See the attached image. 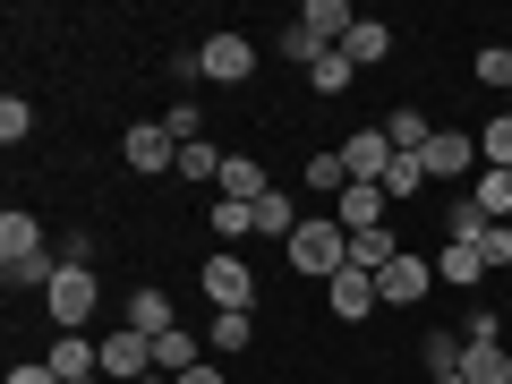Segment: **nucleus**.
Segmentation results:
<instances>
[{
  "label": "nucleus",
  "instance_id": "393cba45",
  "mask_svg": "<svg viewBox=\"0 0 512 384\" xmlns=\"http://www.w3.org/2000/svg\"><path fill=\"white\" fill-rule=\"evenodd\" d=\"M393 256H402V239H393V231H359V239H350V265H367V274H384Z\"/></svg>",
  "mask_w": 512,
  "mask_h": 384
},
{
  "label": "nucleus",
  "instance_id": "5701e85b",
  "mask_svg": "<svg viewBox=\"0 0 512 384\" xmlns=\"http://www.w3.org/2000/svg\"><path fill=\"white\" fill-rule=\"evenodd\" d=\"M478 163H487V171H512V111H504V103H495V120L478 128Z\"/></svg>",
  "mask_w": 512,
  "mask_h": 384
},
{
  "label": "nucleus",
  "instance_id": "b1692460",
  "mask_svg": "<svg viewBox=\"0 0 512 384\" xmlns=\"http://www.w3.org/2000/svg\"><path fill=\"white\" fill-rule=\"evenodd\" d=\"M419 188H427V154H393V171H384V197H393V205H410Z\"/></svg>",
  "mask_w": 512,
  "mask_h": 384
},
{
  "label": "nucleus",
  "instance_id": "0eeeda50",
  "mask_svg": "<svg viewBox=\"0 0 512 384\" xmlns=\"http://www.w3.org/2000/svg\"><path fill=\"white\" fill-rule=\"evenodd\" d=\"M120 163L154 180V171H180V146H171V128H163V120H137V128L120 137Z\"/></svg>",
  "mask_w": 512,
  "mask_h": 384
},
{
  "label": "nucleus",
  "instance_id": "7ed1b4c3",
  "mask_svg": "<svg viewBox=\"0 0 512 384\" xmlns=\"http://www.w3.org/2000/svg\"><path fill=\"white\" fill-rule=\"evenodd\" d=\"M94 308H103V282H94V265H60L52 291H43V316H52L60 333H86Z\"/></svg>",
  "mask_w": 512,
  "mask_h": 384
},
{
  "label": "nucleus",
  "instance_id": "72a5a7b5",
  "mask_svg": "<svg viewBox=\"0 0 512 384\" xmlns=\"http://www.w3.org/2000/svg\"><path fill=\"white\" fill-rule=\"evenodd\" d=\"M350 77H359V69H350L342 52H325V60L308 69V86H316V94H350Z\"/></svg>",
  "mask_w": 512,
  "mask_h": 384
},
{
  "label": "nucleus",
  "instance_id": "ea45409f",
  "mask_svg": "<svg viewBox=\"0 0 512 384\" xmlns=\"http://www.w3.org/2000/svg\"><path fill=\"white\" fill-rule=\"evenodd\" d=\"M171 384H222V367H188V376H171Z\"/></svg>",
  "mask_w": 512,
  "mask_h": 384
},
{
  "label": "nucleus",
  "instance_id": "9d476101",
  "mask_svg": "<svg viewBox=\"0 0 512 384\" xmlns=\"http://www.w3.org/2000/svg\"><path fill=\"white\" fill-rule=\"evenodd\" d=\"M384 214H393V197H384L376 180H350L342 197H333V222H342L350 239H359V231H384Z\"/></svg>",
  "mask_w": 512,
  "mask_h": 384
},
{
  "label": "nucleus",
  "instance_id": "20e7f679",
  "mask_svg": "<svg viewBox=\"0 0 512 384\" xmlns=\"http://www.w3.org/2000/svg\"><path fill=\"white\" fill-rule=\"evenodd\" d=\"M197 291L214 299V308H256V274H248V256H239V248H214V256H205V274H197Z\"/></svg>",
  "mask_w": 512,
  "mask_h": 384
},
{
  "label": "nucleus",
  "instance_id": "f03ea898",
  "mask_svg": "<svg viewBox=\"0 0 512 384\" xmlns=\"http://www.w3.org/2000/svg\"><path fill=\"white\" fill-rule=\"evenodd\" d=\"M342 265H350V231H342L333 214H308V222L291 231V274H308V282H333Z\"/></svg>",
  "mask_w": 512,
  "mask_h": 384
},
{
  "label": "nucleus",
  "instance_id": "39448f33",
  "mask_svg": "<svg viewBox=\"0 0 512 384\" xmlns=\"http://www.w3.org/2000/svg\"><path fill=\"white\" fill-rule=\"evenodd\" d=\"M478 171H487V163H478V137H470V128H436V137H427V180H478Z\"/></svg>",
  "mask_w": 512,
  "mask_h": 384
},
{
  "label": "nucleus",
  "instance_id": "2eb2a0df",
  "mask_svg": "<svg viewBox=\"0 0 512 384\" xmlns=\"http://www.w3.org/2000/svg\"><path fill=\"white\" fill-rule=\"evenodd\" d=\"M171 325H180V316H171V299L154 291V282H146V291H128V333H146V342H163Z\"/></svg>",
  "mask_w": 512,
  "mask_h": 384
},
{
  "label": "nucleus",
  "instance_id": "bb28decb",
  "mask_svg": "<svg viewBox=\"0 0 512 384\" xmlns=\"http://www.w3.org/2000/svg\"><path fill=\"white\" fill-rule=\"evenodd\" d=\"M214 231H222V248H239V239L256 231V205H239V197H214Z\"/></svg>",
  "mask_w": 512,
  "mask_h": 384
},
{
  "label": "nucleus",
  "instance_id": "423d86ee",
  "mask_svg": "<svg viewBox=\"0 0 512 384\" xmlns=\"http://www.w3.org/2000/svg\"><path fill=\"white\" fill-rule=\"evenodd\" d=\"M197 69L214 77V86H248V77H256V43L239 35V26H222V35L197 52Z\"/></svg>",
  "mask_w": 512,
  "mask_h": 384
},
{
  "label": "nucleus",
  "instance_id": "aec40b11",
  "mask_svg": "<svg viewBox=\"0 0 512 384\" xmlns=\"http://www.w3.org/2000/svg\"><path fill=\"white\" fill-rule=\"evenodd\" d=\"M205 342H214L222 359H239V350L256 342V316H248V308H214V325H205Z\"/></svg>",
  "mask_w": 512,
  "mask_h": 384
},
{
  "label": "nucleus",
  "instance_id": "58836bf2",
  "mask_svg": "<svg viewBox=\"0 0 512 384\" xmlns=\"http://www.w3.org/2000/svg\"><path fill=\"white\" fill-rule=\"evenodd\" d=\"M9 384H60V376H52V359H35V367H9Z\"/></svg>",
  "mask_w": 512,
  "mask_h": 384
},
{
  "label": "nucleus",
  "instance_id": "a211bd4d",
  "mask_svg": "<svg viewBox=\"0 0 512 384\" xmlns=\"http://www.w3.org/2000/svg\"><path fill=\"white\" fill-rule=\"evenodd\" d=\"M188 367H205V342L188 325H171L163 342H154V376H188Z\"/></svg>",
  "mask_w": 512,
  "mask_h": 384
},
{
  "label": "nucleus",
  "instance_id": "f8f14e48",
  "mask_svg": "<svg viewBox=\"0 0 512 384\" xmlns=\"http://www.w3.org/2000/svg\"><path fill=\"white\" fill-rule=\"evenodd\" d=\"M427 282H436V274H427V256L402 248V256L376 274V299H384V308H410V299H427Z\"/></svg>",
  "mask_w": 512,
  "mask_h": 384
},
{
  "label": "nucleus",
  "instance_id": "cd10ccee",
  "mask_svg": "<svg viewBox=\"0 0 512 384\" xmlns=\"http://www.w3.org/2000/svg\"><path fill=\"white\" fill-rule=\"evenodd\" d=\"M470 69H478V86H487V94H512V43H487Z\"/></svg>",
  "mask_w": 512,
  "mask_h": 384
},
{
  "label": "nucleus",
  "instance_id": "a878e982",
  "mask_svg": "<svg viewBox=\"0 0 512 384\" xmlns=\"http://www.w3.org/2000/svg\"><path fill=\"white\" fill-rule=\"evenodd\" d=\"M299 180H308V197H342L350 171H342V154H308V171H299Z\"/></svg>",
  "mask_w": 512,
  "mask_h": 384
},
{
  "label": "nucleus",
  "instance_id": "a19ab883",
  "mask_svg": "<svg viewBox=\"0 0 512 384\" xmlns=\"http://www.w3.org/2000/svg\"><path fill=\"white\" fill-rule=\"evenodd\" d=\"M427 384H470V376H461V367H453V376H427Z\"/></svg>",
  "mask_w": 512,
  "mask_h": 384
},
{
  "label": "nucleus",
  "instance_id": "9b49d317",
  "mask_svg": "<svg viewBox=\"0 0 512 384\" xmlns=\"http://www.w3.org/2000/svg\"><path fill=\"white\" fill-rule=\"evenodd\" d=\"M325 308L342 316V325H359V316H376L384 299H376V274H367V265H342V274L325 282Z\"/></svg>",
  "mask_w": 512,
  "mask_h": 384
},
{
  "label": "nucleus",
  "instance_id": "1a4fd4ad",
  "mask_svg": "<svg viewBox=\"0 0 512 384\" xmlns=\"http://www.w3.org/2000/svg\"><path fill=\"white\" fill-rule=\"evenodd\" d=\"M103 376L111 384H146L154 376V342H146V333H128V325L103 333Z\"/></svg>",
  "mask_w": 512,
  "mask_h": 384
},
{
  "label": "nucleus",
  "instance_id": "f257e3e1",
  "mask_svg": "<svg viewBox=\"0 0 512 384\" xmlns=\"http://www.w3.org/2000/svg\"><path fill=\"white\" fill-rule=\"evenodd\" d=\"M52 274H60V248L43 239V222L26 205H9L0 214V282L9 291H52Z\"/></svg>",
  "mask_w": 512,
  "mask_h": 384
},
{
  "label": "nucleus",
  "instance_id": "e433bc0d",
  "mask_svg": "<svg viewBox=\"0 0 512 384\" xmlns=\"http://www.w3.org/2000/svg\"><path fill=\"white\" fill-rule=\"evenodd\" d=\"M461 342H504V325H495V308H470V325H461Z\"/></svg>",
  "mask_w": 512,
  "mask_h": 384
},
{
  "label": "nucleus",
  "instance_id": "c03bdc74",
  "mask_svg": "<svg viewBox=\"0 0 512 384\" xmlns=\"http://www.w3.org/2000/svg\"><path fill=\"white\" fill-rule=\"evenodd\" d=\"M504 111H512V94H504Z\"/></svg>",
  "mask_w": 512,
  "mask_h": 384
},
{
  "label": "nucleus",
  "instance_id": "412c9836",
  "mask_svg": "<svg viewBox=\"0 0 512 384\" xmlns=\"http://www.w3.org/2000/svg\"><path fill=\"white\" fill-rule=\"evenodd\" d=\"M461 376L470 384H512V350L504 342H470L461 350Z\"/></svg>",
  "mask_w": 512,
  "mask_h": 384
},
{
  "label": "nucleus",
  "instance_id": "dca6fc26",
  "mask_svg": "<svg viewBox=\"0 0 512 384\" xmlns=\"http://www.w3.org/2000/svg\"><path fill=\"white\" fill-rule=\"evenodd\" d=\"M436 282H453V291H478V282H487V256L461 248V239H444V248H436Z\"/></svg>",
  "mask_w": 512,
  "mask_h": 384
},
{
  "label": "nucleus",
  "instance_id": "c85d7f7f",
  "mask_svg": "<svg viewBox=\"0 0 512 384\" xmlns=\"http://www.w3.org/2000/svg\"><path fill=\"white\" fill-rule=\"evenodd\" d=\"M299 222H308V214H291V197H282V188H274L265 205H256V231H274L282 248H291V231H299Z\"/></svg>",
  "mask_w": 512,
  "mask_h": 384
},
{
  "label": "nucleus",
  "instance_id": "7c9ffc66",
  "mask_svg": "<svg viewBox=\"0 0 512 384\" xmlns=\"http://www.w3.org/2000/svg\"><path fill=\"white\" fill-rule=\"evenodd\" d=\"M487 231H495V222H487V214H478V205H470V197H461V205H453V214H444V239H461V248H478V239H487Z\"/></svg>",
  "mask_w": 512,
  "mask_h": 384
},
{
  "label": "nucleus",
  "instance_id": "4468645a",
  "mask_svg": "<svg viewBox=\"0 0 512 384\" xmlns=\"http://www.w3.org/2000/svg\"><path fill=\"white\" fill-rule=\"evenodd\" d=\"M222 197H239V205H265V197H274L265 163H256V154H222Z\"/></svg>",
  "mask_w": 512,
  "mask_h": 384
},
{
  "label": "nucleus",
  "instance_id": "4be33fe9",
  "mask_svg": "<svg viewBox=\"0 0 512 384\" xmlns=\"http://www.w3.org/2000/svg\"><path fill=\"white\" fill-rule=\"evenodd\" d=\"M384 137H393V154H427V137H436V128H427L419 103H402V111H384Z\"/></svg>",
  "mask_w": 512,
  "mask_h": 384
},
{
  "label": "nucleus",
  "instance_id": "f704fd0d",
  "mask_svg": "<svg viewBox=\"0 0 512 384\" xmlns=\"http://www.w3.org/2000/svg\"><path fill=\"white\" fill-rule=\"evenodd\" d=\"M461 350H470L461 333H427V376H453V367H461Z\"/></svg>",
  "mask_w": 512,
  "mask_h": 384
},
{
  "label": "nucleus",
  "instance_id": "ddd939ff",
  "mask_svg": "<svg viewBox=\"0 0 512 384\" xmlns=\"http://www.w3.org/2000/svg\"><path fill=\"white\" fill-rule=\"evenodd\" d=\"M52 376H60V384L103 376V342H94V333H52Z\"/></svg>",
  "mask_w": 512,
  "mask_h": 384
},
{
  "label": "nucleus",
  "instance_id": "f3484780",
  "mask_svg": "<svg viewBox=\"0 0 512 384\" xmlns=\"http://www.w3.org/2000/svg\"><path fill=\"white\" fill-rule=\"evenodd\" d=\"M342 60H350V69L393 60V26H384V18H359V26H350V43H342Z\"/></svg>",
  "mask_w": 512,
  "mask_h": 384
},
{
  "label": "nucleus",
  "instance_id": "c9c22d12",
  "mask_svg": "<svg viewBox=\"0 0 512 384\" xmlns=\"http://www.w3.org/2000/svg\"><path fill=\"white\" fill-rule=\"evenodd\" d=\"M478 256H487V274H504V265H512V222H495V231L478 239Z\"/></svg>",
  "mask_w": 512,
  "mask_h": 384
},
{
  "label": "nucleus",
  "instance_id": "37998d69",
  "mask_svg": "<svg viewBox=\"0 0 512 384\" xmlns=\"http://www.w3.org/2000/svg\"><path fill=\"white\" fill-rule=\"evenodd\" d=\"M86 384H111V376H86Z\"/></svg>",
  "mask_w": 512,
  "mask_h": 384
},
{
  "label": "nucleus",
  "instance_id": "2f4dec72",
  "mask_svg": "<svg viewBox=\"0 0 512 384\" xmlns=\"http://www.w3.org/2000/svg\"><path fill=\"white\" fill-rule=\"evenodd\" d=\"M26 137H35V103L9 94V103H0V146H26Z\"/></svg>",
  "mask_w": 512,
  "mask_h": 384
},
{
  "label": "nucleus",
  "instance_id": "473e14b6",
  "mask_svg": "<svg viewBox=\"0 0 512 384\" xmlns=\"http://www.w3.org/2000/svg\"><path fill=\"white\" fill-rule=\"evenodd\" d=\"M180 180H214L222 188V146H205V137H197V146H180Z\"/></svg>",
  "mask_w": 512,
  "mask_h": 384
},
{
  "label": "nucleus",
  "instance_id": "6ab92c4d",
  "mask_svg": "<svg viewBox=\"0 0 512 384\" xmlns=\"http://www.w3.org/2000/svg\"><path fill=\"white\" fill-rule=\"evenodd\" d=\"M461 197H470L487 222H512V171H478V180L461 188Z\"/></svg>",
  "mask_w": 512,
  "mask_h": 384
},
{
  "label": "nucleus",
  "instance_id": "6e6552de",
  "mask_svg": "<svg viewBox=\"0 0 512 384\" xmlns=\"http://www.w3.org/2000/svg\"><path fill=\"white\" fill-rule=\"evenodd\" d=\"M333 154H342L350 180H376V188H384V171H393V137H384V120H376V128H350Z\"/></svg>",
  "mask_w": 512,
  "mask_h": 384
},
{
  "label": "nucleus",
  "instance_id": "79ce46f5",
  "mask_svg": "<svg viewBox=\"0 0 512 384\" xmlns=\"http://www.w3.org/2000/svg\"><path fill=\"white\" fill-rule=\"evenodd\" d=\"M146 384H171V376H146Z\"/></svg>",
  "mask_w": 512,
  "mask_h": 384
},
{
  "label": "nucleus",
  "instance_id": "4c0bfd02",
  "mask_svg": "<svg viewBox=\"0 0 512 384\" xmlns=\"http://www.w3.org/2000/svg\"><path fill=\"white\" fill-rule=\"evenodd\" d=\"M60 265H94V231H69V239H60Z\"/></svg>",
  "mask_w": 512,
  "mask_h": 384
},
{
  "label": "nucleus",
  "instance_id": "c756f323",
  "mask_svg": "<svg viewBox=\"0 0 512 384\" xmlns=\"http://www.w3.org/2000/svg\"><path fill=\"white\" fill-rule=\"evenodd\" d=\"M163 128H171V146H197V137H205V103H197V94H188V103H171Z\"/></svg>",
  "mask_w": 512,
  "mask_h": 384
}]
</instances>
